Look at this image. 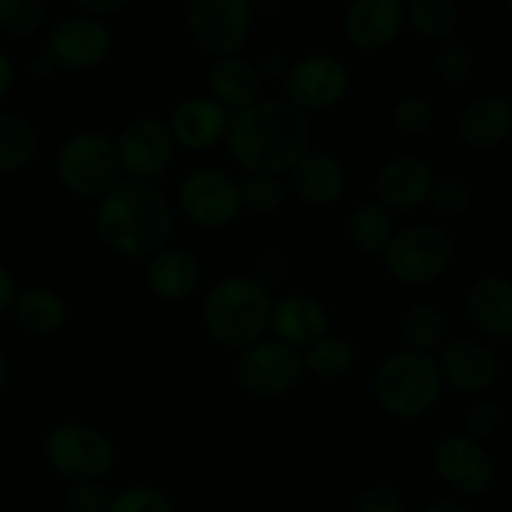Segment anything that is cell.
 <instances>
[{
	"label": "cell",
	"mask_w": 512,
	"mask_h": 512,
	"mask_svg": "<svg viewBox=\"0 0 512 512\" xmlns=\"http://www.w3.org/2000/svg\"><path fill=\"white\" fill-rule=\"evenodd\" d=\"M308 113L288 100H258L230 118L228 150L250 175H275L293 168L310 150Z\"/></svg>",
	"instance_id": "obj_1"
},
{
	"label": "cell",
	"mask_w": 512,
	"mask_h": 512,
	"mask_svg": "<svg viewBox=\"0 0 512 512\" xmlns=\"http://www.w3.org/2000/svg\"><path fill=\"white\" fill-rule=\"evenodd\" d=\"M98 235L125 258H153L168 248L173 213L165 195L148 180H120L98 200Z\"/></svg>",
	"instance_id": "obj_2"
},
{
	"label": "cell",
	"mask_w": 512,
	"mask_h": 512,
	"mask_svg": "<svg viewBox=\"0 0 512 512\" xmlns=\"http://www.w3.org/2000/svg\"><path fill=\"white\" fill-rule=\"evenodd\" d=\"M273 298L263 283L248 275L223 278L208 293L203 320L208 333L225 348H250L270 330Z\"/></svg>",
	"instance_id": "obj_3"
},
{
	"label": "cell",
	"mask_w": 512,
	"mask_h": 512,
	"mask_svg": "<svg viewBox=\"0 0 512 512\" xmlns=\"http://www.w3.org/2000/svg\"><path fill=\"white\" fill-rule=\"evenodd\" d=\"M373 390L380 408L393 418H420L438 403L443 390L438 360L430 353L398 350L380 363Z\"/></svg>",
	"instance_id": "obj_4"
},
{
	"label": "cell",
	"mask_w": 512,
	"mask_h": 512,
	"mask_svg": "<svg viewBox=\"0 0 512 512\" xmlns=\"http://www.w3.org/2000/svg\"><path fill=\"white\" fill-rule=\"evenodd\" d=\"M55 168H58L60 183L80 198L100 200L120 183V160L115 140L103 133H95V130L70 135L60 148Z\"/></svg>",
	"instance_id": "obj_5"
},
{
	"label": "cell",
	"mask_w": 512,
	"mask_h": 512,
	"mask_svg": "<svg viewBox=\"0 0 512 512\" xmlns=\"http://www.w3.org/2000/svg\"><path fill=\"white\" fill-rule=\"evenodd\" d=\"M453 255V238L443 228L420 223L395 230L383 260L395 280L410 288H423L435 283L448 270Z\"/></svg>",
	"instance_id": "obj_6"
},
{
	"label": "cell",
	"mask_w": 512,
	"mask_h": 512,
	"mask_svg": "<svg viewBox=\"0 0 512 512\" xmlns=\"http://www.w3.org/2000/svg\"><path fill=\"white\" fill-rule=\"evenodd\" d=\"M48 465L73 483L95 480L110 473L115 448L100 430L83 423H63L45 438Z\"/></svg>",
	"instance_id": "obj_7"
},
{
	"label": "cell",
	"mask_w": 512,
	"mask_h": 512,
	"mask_svg": "<svg viewBox=\"0 0 512 512\" xmlns=\"http://www.w3.org/2000/svg\"><path fill=\"white\" fill-rule=\"evenodd\" d=\"M188 33L203 53L218 58L238 55L253 28L248 0H195L185 13Z\"/></svg>",
	"instance_id": "obj_8"
},
{
	"label": "cell",
	"mask_w": 512,
	"mask_h": 512,
	"mask_svg": "<svg viewBox=\"0 0 512 512\" xmlns=\"http://www.w3.org/2000/svg\"><path fill=\"white\" fill-rule=\"evenodd\" d=\"M178 203L190 223L210 230L235 223L243 210L240 183L218 168H200L185 175L178 190Z\"/></svg>",
	"instance_id": "obj_9"
},
{
	"label": "cell",
	"mask_w": 512,
	"mask_h": 512,
	"mask_svg": "<svg viewBox=\"0 0 512 512\" xmlns=\"http://www.w3.org/2000/svg\"><path fill=\"white\" fill-rule=\"evenodd\" d=\"M113 53V33L108 23L90 15H70L58 20L45 38V58L53 68L90 70Z\"/></svg>",
	"instance_id": "obj_10"
},
{
	"label": "cell",
	"mask_w": 512,
	"mask_h": 512,
	"mask_svg": "<svg viewBox=\"0 0 512 512\" xmlns=\"http://www.w3.org/2000/svg\"><path fill=\"white\" fill-rule=\"evenodd\" d=\"M283 80L288 103L308 113V110L333 108L345 98L350 85V70L335 55L308 53L288 65Z\"/></svg>",
	"instance_id": "obj_11"
},
{
	"label": "cell",
	"mask_w": 512,
	"mask_h": 512,
	"mask_svg": "<svg viewBox=\"0 0 512 512\" xmlns=\"http://www.w3.org/2000/svg\"><path fill=\"white\" fill-rule=\"evenodd\" d=\"M303 375L298 350L278 340H258L243 350L238 360V383L258 398H278L290 393Z\"/></svg>",
	"instance_id": "obj_12"
},
{
	"label": "cell",
	"mask_w": 512,
	"mask_h": 512,
	"mask_svg": "<svg viewBox=\"0 0 512 512\" xmlns=\"http://www.w3.org/2000/svg\"><path fill=\"white\" fill-rule=\"evenodd\" d=\"M173 145L168 123L153 115H140L130 120L115 140L120 170L133 175V180L155 178L170 165Z\"/></svg>",
	"instance_id": "obj_13"
},
{
	"label": "cell",
	"mask_w": 512,
	"mask_h": 512,
	"mask_svg": "<svg viewBox=\"0 0 512 512\" xmlns=\"http://www.w3.org/2000/svg\"><path fill=\"white\" fill-rule=\"evenodd\" d=\"M440 478L463 495H483L495 480V465L488 450L470 435H448L433 455Z\"/></svg>",
	"instance_id": "obj_14"
},
{
	"label": "cell",
	"mask_w": 512,
	"mask_h": 512,
	"mask_svg": "<svg viewBox=\"0 0 512 512\" xmlns=\"http://www.w3.org/2000/svg\"><path fill=\"white\" fill-rule=\"evenodd\" d=\"M435 173L418 155H395L375 175V198L390 213H408L430 200Z\"/></svg>",
	"instance_id": "obj_15"
},
{
	"label": "cell",
	"mask_w": 512,
	"mask_h": 512,
	"mask_svg": "<svg viewBox=\"0 0 512 512\" xmlns=\"http://www.w3.org/2000/svg\"><path fill=\"white\" fill-rule=\"evenodd\" d=\"M405 25V5L400 0H355L345 8L343 33L360 50H383Z\"/></svg>",
	"instance_id": "obj_16"
},
{
	"label": "cell",
	"mask_w": 512,
	"mask_h": 512,
	"mask_svg": "<svg viewBox=\"0 0 512 512\" xmlns=\"http://www.w3.org/2000/svg\"><path fill=\"white\" fill-rule=\"evenodd\" d=\"M230 118L233 115L218 100H213L210 95H195V98H185L175 105L168 128L173 143L188 150H208L228 135Z\"/></svg>",
	"instance_id": "obj_17"
},
{
	"label": "cell",
	"mask_w": 512,
	"mask_h": 512,
	"mask_svg": "<svg viewBox=\"0 0 512 512\" xmlns=\"http://www.w3.org/2000/svg\"><path fill=\"white\" fill-rule=\"evenodd\" d=\"M438 370L443 383L460 393H480L488 390L498 378V360L493 350L475 340H450L438 358Z\"/></svg>",
	"instance_id": "obj_18"
},
{
	"label": "cell",
	"mask_w": 512,
	"mask_h": 512,
	"mask_svg": "<svg viewBox=\"0 0 512 512\" xmlns=\"http://www.w3.org/2000/svg\"><path fill=\"white\" fill-rule=\"evenodd\" d=\"M512 133V103L508 95L485 93L470 100L458 118V135L468 148L495 150Z\"/></svg>",
	"instance_id": "obj_19"
},
{
	"label": "cell",
	"mask_w": 512,
	"mask_h": 512,
	"mask_svg": "<svg viewBox=\"0 0 512 512\" xmlns=\"http://www.w3.org/2000/svg\"><path fill=\"white\" fill-rule=\"evenodd\" d=\"M270 330L278 343L293 350H308L328 335V313L310 295H288L273 305Z\"/></svg>",
	"instance_id": "obj_20"
},
{
	"label": "cell",
	"mask_w": 512,
	"mask_h": 512,
	"mask_svg": "<svg viewBox=\"0 0 512 512\" xmlns=\"http://www.w3.org/2000/svg\"><path fill=\"white\" fill-rule=\"evenodd\" d=\"M295 195L305 205L313 208H328L335 200H340L345 190V170L335 155L328 150L310 148L300 155L298 163L290 168Z\"/></svg>",
	"instance_id": "obj_21"
},
{
	"label": "cell",
	"mask_w": 512,
	"mask_h": 512,
	"mask_svg": "<svg viewBox=\"0 0 512 512\" xmlns=\"http://www.w3.org/2000/svg\"><path fill=\"white\" fill-rule=\"evenodd\" d=\"M260 83H263V78L258 73V65L240 58V55L218 58L208 70L210 98L218 100L228 113L230 110L240 113V110L258 103Z\"/></svg>",
	"instance_id": "obj_22"
},
{
	"label": "cell",
	"mask_w": 512,
	"mask_h": 512,
	"mask_svg": "<svg viewBox=\"0 0 512 512\" xmlns=\"http://www.w3.org/2000/svg\"><path fill=\"white\" fill-rule=\"evenodd\" d=\"M145 283L158 298L185 300L200 283V265L193 253L183 248H165L148 260Z\"/></svg>",
	"instance_id": "obj_23"
},
{
	"label": "cell",
	"mask_w": 512,
	"mask_h": 512,
	"mask_svg": "<svg viewBox=\"0 0 512 512\" xmlns=\"http://www.w3.org/2000/svg\"><path fill=\"white\" fill-rule=\"evenodd\" d=\"M468 313L473 323L493 338H510L512 335V283L498 275L480 278L470 288Z\"/></svg>",
	"instance_id": "obj_24"
},
{
	"label": "cell",
	"mask_w": 512,
	"mask_h": 512,
	"mask_svg": "<svg viewBox=\"0 0 512 512\" xmlns=\"http://www.w3.org/2000/svg\"><path fill=\"white\" fill-rule=\"evenodd\" d=\"M15 320L33 335H53L68 318L63 298L48 288H30L15 298Z\"/></svg>",
	"instance_id": "obj_25"
},
{
	"label": "cell",
	"mask_w": 512,
	"mask_h": 512,
	"mask_svg": "<svg viewBox=\"0 0 512 512\" xmlns=\"http://www.w3.org/2000/svg\"><path fill=\"white\" fill-rule=\"evenodd\" d=\"M350 240L358 250L368 255L385 253L388 243L395 235L393 213L380 203H363L353 210L348 223Z\"/></svg>",
	"instance_id": "obj_26"
},
{
	"label": "cell",
	"mask_w": 512,
	"mask_h": 512,
	"mask_svg": "<svg viewBox=\"0 0 512 512\" xmlns=\"http://www.w3.org/2000/svg\"><path fill=\"white\" fill-rule=\"evenodd\" d=\"M35 128L18 113L0 108V173H15L33 160Z\"/></svg>",
	"instance_id": "obj_27"
},
{
	"label": "cell",
	"mask_w": 512,
	"mask_h": 512,
	"mask_svg": "<svg viewBox=\"0 0 512 512\" xmlns=\"http://www.w3.org/2000/svg\"><path fill=\"white\" fill-rule=\"evenodd\" d=\"M460 10L453 0H410L405 5V23L428 40H445L455 33Z\"/></svg>",
	"instance_id": "obj_28"
},
{
	"label": "cell",
	"mask_w": 512,
	"mask_h": 512,
	"mask_svg": "<svg viewBox=\"0 0 512 512\" xmlns=\"http://www.w3.org/2000/svg\"><path fill=\"white\" fill-rule=\"evenodd\" d=\"M355 363V348L350 340L340 338V335H325L315 345H310L303 355V368L318 375L323 380H338L353 368Z\"/></svg>",
	"instance_id": "obj_29"
},
{
	"label": "cell",
	"mask_w": 512,
	"mask_h": 512,
	"mask_svg": "<svg viewBox=\"0 0 512 512\" xmlns=\"http://www.w3.org/2000/svg\"><path fill=\"white\" fill-rule=\"evenodd\" d=\"M445 335V318L435 305L415 303L410 305L403 318V338L408 343V350L418 353H430L443 343Z\"/></svg>",
	"instance_id": "obj_30"
},
{
	"label": "cell",
	"mask_w": 512,
	"mask_h": 512,
	"mask_svg": "<svg viewBox=\"0 0 512 512\" xmlns=\"http://www.w3.org/2000/svg\"><path fill=\"white\" fill-rule=\"evenodd\" d=\"M45 23L40 0H0V33L10 38H30Z\"/></svg>",
	"instance_id": "obj_31"
},
{
	"label": "cell",
	"mask_w": 512,
	"mask_h": 512,
	"mask_svg": "<svg viewBox=\"0 0 512 512\" xmlns=\"http://www.w3.org/2000/svg\"><path fill=\"white\" fill-rule=\"evenodd\" d=\"M433 68L445 85H465L475 73L473 50L458 40H445L433 58Z\"/></svg>",
	"instance_id": "obj_32"
},
{
	"label": "cell",
	"mask_w": 512,
	"mask_h": 512,
	"mask_svg": "<svg viewBox=\"0 0 512 512\" xmlns=\"http://www.w3.org/2000/svg\"><path fill=\"white\" fill-rule=\"evenodd\" d=\"M240 200H243V208L253 210V213L268 215L283 205L285 200V188L275 175H248V178L240 183Z\"/></svg>",
	"instance_id": "obj_33"
},
{
	"label": "cell",
	"mask_w": 512,
	"mask_h": 512,
	"mask_svg": "<svg viewBox=\"0 0 512 512\" xmlns=\"http://www.w3.org/2000/svg\"><path fill=\"white\" fill-rule=\"evenodd\" d=\"M393 123L405 135H423L435 125V108L425 95H405L395 103Z\"/></svg>",
	"instance_id": "obj_34"
},
{
	"label": "cell",
	"mask_w": 512,
	"mask_h": 512,
	"mask_svg": "<svg viewBox=\"0 0 512 512\" xmlns=\"http://www.w3.org/2000/svg\"><path fill=\"white\" fill-rule=\"evenodd\" d=\"M428 203L445 218H458V215L468 213L473 208V193H470V188L463 180L448 178L433 185Z\"/></svg>",
	"instance_id": "obj_35"
},
{
	"label": "cell",
	"mask_w": 512,
	"mask_h": 512,
	"mask_svg": "<svg viewBox=\"0 0 512 512\" xmlns=\"http://www.w3.org/2000/svg\"><path fill=\"white\" fill-rule=\"evenodd\" d=\"M108 512H173V505L155 488H128L110 498Z\"/></svg>",
	"instance_id": "obj_36"
},
{
	"label": "cell",
	"mask_w": 512,
	"mask_h": 512,
	"mask_svg": "<svg viewBox=\"0 0 512 512\" xmlns=\"http://www.w3.org/2000/svg\"><path fill=\"white\" fill-rule=\"evenodd\" d=\"M110 495L95 480H83L68 488V510L70 512H108Z\"/></svg>",
	"instance_id": "obj_37"
},
{
	"label": "cell",
	"mask_w": 512,
	"mask_h": 512,
	"mask_svg": "<svg viewBox=\"0 0 512 512\" xmlns=\"http://www.w3.org/2000/svg\"><path fill=\"white\" fill-rule=\"evenodd\" d=\"M355 512H405V505L393 488L375 485L360 493Z\"/></svg>",
	"instance_id": "obj_38"
},
{
	"label": "cell",
	"mask_w": 512,
	"mask_h": 512,
	"mask_svg": "<svg viewBox=\"0 0 512 512\" xmlns=\"http://www.w3.org/2000/svg\"><path fill=\"white\" fill-rule=\"evenodd\" d=\"M500 425V408L490 400L478 403L468 413V435L470 438H488L498 430Z\"/></svg>",
	"instance_id": "obj_39"
},
{
	"label": "cell",
	"mask_w": 512,
	"mask_h": 512,
	"mask_svg": "<svg viewBox=\"0 0 512 512\" xmlns=\"http://www.w3.org/2000/svg\"><path fill=\"white\" fill-rule=\"evenodd\" d=\"M125 8H128V0H83V3H80L83 15H90V18L98 20L110 18V15L120 13V10Z\"/></svg>",
	"instance_id": "obj_40"
},
{
	"label": "cell",
	"mask_w": 512,
	"mask_h": 512,
	"mask_svg": "<svg viewBox=\"0 0 512 512\" xmlns=\"http://www.w3.org/2000/svg\"><path fill=\"white\" fill-rule=\"evenodd\" d=\"M15 298H18V295H15L13 273H10L5 265H0V315H5L13 308Z\"/></svg>",
	"instance_id": "obj_41"
},
{
	"label": "cell",
	"mask_w": 512,
	"mask_h": 512,
	"mask_svg": "<svg viewBox=\"0 0 512 512\" xmlns=\"http://www.w3.org/2000/svg\"><path fill=\"white\" fill-rule=\"evenodd\" d=\"M13 83H15V65L13 60L0 50V100L10 93Z\"/></svg>",
	"instance_id": "obj_42"
},
{
	"label": "cell",
	"mask_w": 512,
	"mask_h": 512,
	"mask_svg": "<svg viewBox=\"0 0 512 512\" xmlns=\"http://www.w3.org/2000/svg\"><path fill=\"white\" fill-rule=\"evenodd\" d=\"M423 512H468V510H465L463 505H455V503H433Z\"/></svg>",
	"instance_id": "obj_43"
},
{
	"label": "cell",
	"mask_w": 512,
	"mask_h": 512,
	"mask_svg": "<svg viewBox=\"0 0 512 512\" xmlns=\"http://www.w3.org/2000/svg\"><path fill=\"white\" fill-rule=\"evenodd\" d=\"M5 380H8V358H5V353L0 350V388L5 385Z\"/></svg>",
	"instance_id": "obj_44"
}]
</instances>
